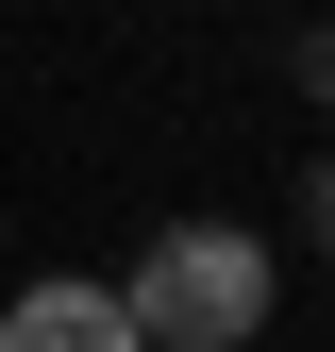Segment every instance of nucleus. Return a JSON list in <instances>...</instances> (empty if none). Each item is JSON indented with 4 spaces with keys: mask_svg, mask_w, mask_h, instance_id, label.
Segmentation results:
<instances>
[{
    "mask_svg": "<svg viewBox=\"0 0 335 352\" xmlns=\"http://www.w3.org/2000/svg\"><path fill=\"white\" fill-rule=\"evenodd\" d=\"M302 235H319V252H335V151H319V168H302Z\"/></svg>",
    "mask_w": 335,
    "mask_h": 352,
    "instance_id": "nucleus-3",
    "label": "nucleus"
},
{
    "mask_svg": "<svg viewBox=\"0 0 335 352\" xmlns=\"http://www.w3.org/2000/svg\"><path fill=\"white\" fill-rule=\"evenodd\" d=\"M117 302H135V336H268L285 252L251 235V218H168L135 269H117Z\"/></svg>",
    "mask_w": 335,
    "mask_h": 352,
    "instance_id": "nucleus-1",
    "label": "nucleus"
},
{
    "mask_svg": "<svg viewBox=\"0 0 335 352\" xmlns=\"http://www.w3.org/2000/svg\"><path fill=\"white\" fill-rule=\"evenodd\" d=\"M0 352H151L135 302H117L101 269H34L17 302H0Z\"/></svg>",
    "mask_w": 335,
    "mask_h": 352,
    "instance_id": "nucleus-2",
    "label": "nucleus"
},
{
    "mask_svg": "<svg viewBox=\"0 0 335 352\" xmlns=\"http://www.w3.org/2000/svg\"><path fill=\"white\" fill-rule=\"evenodd\" d=\"M151 352H251V336H151Z\"/></svg>",
    "mask_w": 335,
    "mask_h": 352,
    "instance_id": "nucleus-5",
    "label": "nucleus"
},
{
    "mask_svg": "<svg viewBox=\"0 0 335 352\" xmlns=\"http://www.w3.org/2000/svg\"><path fill=\"white\" fill-rule=\"evenodd\" d=\"M302 101H335V17H319V34H302Z\"/></svg>",
    "mask_w": 335,
    "mask_h": 352,
    "instance_id": "nucleus-4",
    "label": "nucleus"
}]
</instances>
